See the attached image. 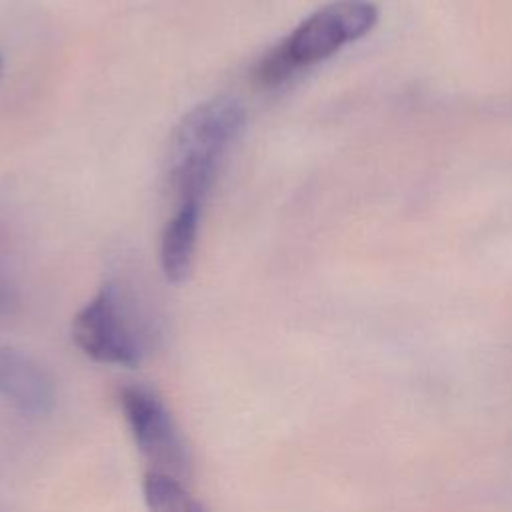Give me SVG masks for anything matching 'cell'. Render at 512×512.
<instances>
[{
	"instance_id": "1",
	"label": "cell",
	"mask_w": 512,
	"mask_h": 512,
	"mask_svg": "<svg viewBox=\"0 0 512 512\" xmlns=\"http://www.w3.org/2000/svg\"><path fill=\"white\" fill-rule=\"evenodd\" d=\"M246 126V110L232 96L196 104L174 126L166 152V182L178 204H202L218 168Z\"/></svg>"
},
{
	"instance_id": "2",
	"label": "cell",
	"mask_w": 512,
	"mask_h": 512,
	"mask_svg": "<svg viewBox=\"0 0 512 512\" xmlns=\"http://www.w3.org/2000/svg\"><path fill=\"white\" fill-rule=\"evenodd\" d=\"M378 10L368 0H334L304 18L288 36L260 56L252 80L260 88H276L294 74L320 64L348 42L368 34Z\"/></svg>"
},
{
	"instance_id": "3",
	"label": "cell",
	"mask_w": 512,
	"mask_h": 512,
	"mask_svg": "<svg viewBox=\"0 0 512 512\" xmlns=\"http://www.w3.org/2000/svg\"><path fill=\"white\" fill-rule=\"evenodd\" d=\"M72 340L100 364L136 368L144 342L124 292L106 282L72 320Z\"/></svg>"
},
{
	"instance_id": "4",
	"label": "cell",
	"mask_w": 512,
	"mask_h": 512,
	"mask_svg": "<svg viewBox=\"0 0 512 512\" xmlns=\"http://www.w3.org/2000/svg\"><path fill=\"white\" fill-rule=\"evenodd\" d=\"M120 408L150 470L184 480L190 474V452L162 398L142 384H130L120 390Z\"/></svg>"
},
{
	"instance_id": "5",
	"label": "cell",
	"mask_w": 512,
	"mask_h": 512,
	"mask_svg": "<svg viewBox=\"0 0 512 512\" xmlns=\"http://www.w3.org/2000/svg\"><path fill=\"white\" fill-rule=\"evenodd\" d=\"M0 396L20 412L42 416L54 406L48 374L28 356L0 344Z\"/></svg>"
},
{
	"instance_id": "6",
	"label": "cell",
	"mask_w": 512,
	"mask_h": 512,
	"mask_svg": "<svg viewBox=\"0 0 512 512\" xmlns=\"http://www.w3.org/2000/svg\"><path fill=\"white\" fill-rule=\"evenodd\" d=\"M202 204H178L174 216L166 222L160 236V266L164 278L172 284L184 282L194 264Z\"/></svg>"
},
{
	"instance_id": "7",
	"label": "cell",
	"mask_w": 512,
	"mask_h": 512,
	"mask_svg": "<svg viewBox=\"0 0 512 512\" xmlns=\"http://www.w3.org/2000/svg\"><path fill=\"white\" fill-rule=\"evenodd\" d=\"M142 494L148 512H208V508L190 494L182 480L148 470L142 480Z\"/></svg>"
},
{
	"instance_id": "8",
	"label": "cell",
	"mask_w": 512,
	"mask_h": 512,
	"mask_svg": "<svg viewBox=\"0 0 512 512\" xmlns=\"http://www.w3.org/2000/svg\"><path fill=\"white\" fill-rule=\"evenodd\" d=\"M12 306H14V296L10 294V290L0 280V316L8 314L12 310Z\"/></svg>"
},
{
	"instance_id": "9",
	"label": "cell",
	"mask_w": 512,
	"mask_h": 512,
	"mask_svg": "<svg viewBox=\"0 0 512 512\" xmlns=\"http://www.w3.org/2000/svg\"><path fill=\"white\" fill-rule=\"evenodd\" d=\"M2 70H4V58H2V54H0V76H2Z\"/></svg>"
}]
</instances>
